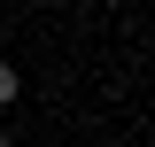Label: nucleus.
<instances>
[{
	"instance_id": "nucleus-2",
	"label": "nucleus",
	"mask_w": 155,
	"mask_h": 147,
	"mask_svg": "<svg viewBox=\"0 0 155 147\" xmlns=\"http://www.w3.org/2000/svg\"><path fill=\"white\" fill-rule=\"evenodd\" d=\"M0 147H8V132H0Z\"/></svg>"
},
{
	"instance_id": "nucleus-1",
	"label": "nucleus",
	"mask_w": 155,
	"mask_h": 147,
	"mask_svg": "<svg viewBox=\"0 0 155 147\" xmlns=\"http://www.w3.org/2000/svg\"><path fill=\"white\" fill-rule=\"evenodd\" d=\"M8 101H16V70L0 62V109H8Z\"/></svg>"
}]
</instances>
